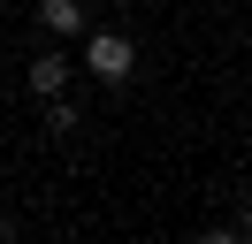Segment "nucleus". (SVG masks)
<instances>
[{"label": "nucleus", "instance_id": "nucleus-2", "mask_svg": "<svg viewBox=\"0 0 252 244\" xmlns=\"http://www.w3.org/2000/svg\"><path fill=\"white\" fill-rule=\"evenodd\" d=\"M69 69H77V61H69V54H54V46H46V54L31 61V92H38V99H54V92L69 84Z\"/></svg>", "mask_w": 252, "mask_h": 244}, {"label": "nucleus", "instance_id": "nucleus-4", "mask_svg": "<svg viewBox=\"0 0 252 244\" xmlns=\"http://www.w3.org/2000/svg\"><path fill=\"white\" fill-rule=\"evenodd\" d=\"M46 130H54V137H69V130H77V107H69L62 92H54V99H46Z\"/></svg>", "mask_w": 252, "mask_h": 244}, {"label": "nucleus", "instance_id": "nucleus-3", "mask_svg": "<svg viewBox=\"0 0 252 244\" xmlns=\"http://www.w3.org/2000/svg\"><path fill=\"white\" fill-rule=\"evenodd\" d=\"M77 23H84L77 0H38V30H77Z\"/></svg>", "mask_w": 252, "mask_h": 244}, {"label": "nucleus", "instance_id": "nucleus-5", "mask_svg": "<svg viewBox=\"0 0 252 244\" xmlns=\"http://www.w3.org/2000/svg\"><path fill=\"white\" fill-rule=\"evenodd\" d=\"M237 237L252 244V198H245V206H237Z\"/></svg>", "mask_w": 252, "mask_h": 244}, {"label": "nucleus", "instance_id": "nucleus-1", "mask_svg": "<svg viewBox=\"0 0 252 244\" xmlns=\"http://www.w3.org/2000/svg\"><path fill=\"white\" fill-rule=\"evenodd\" d=\"M84 69H92L99 84H130L138 54H130V38H123V30H92V38H84Z\"/></svg>", "mask_w": 252, "mask_h": 244}]
</instances>
